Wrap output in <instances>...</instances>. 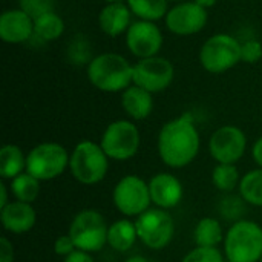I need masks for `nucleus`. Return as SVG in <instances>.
I'll return each instance as SVG.
<instances>
[{"instance_id":"f257e3e1","label":"nucleus","mask_w":262,"mask_h":262,"mask_svg":"<svg viewBox=\"0 0 262 262\" xmlns=\"http://www.w3.org/2000/svg\"><path fill=\"white\" fill-rule=\"evenodd\" d=\"M201 147V137L192 114L186 112L167 121L157 141L160 160L170 169H183L193 163Z\"/></svg>"},{"instance_id":"f03ea898","label":"nucleus","mask_w":262,"mask_h":262,"mask_svg":"<svg viewBox=\"0 0 262 262\" xmlns=\"http://www.w3.org/2000/svg\"><path fill=\"white\" fill-rule=\"evenodd\" d=\"M86 74L91 84L101 92H123L134 84V64L117 52L92 57Z\"/></svg>"},{"instance_id":"7ed1b4c3","label":"nucleus","mask_w":262,"mask_h":262,"mask_svg":"<svg viewBox=\"0 0 262 262\" xmlns=\"http://www.w3.org/2000/svg\"><path fill=\"white\" fill-rule=\"evenodd\" d=\"M223 250L227 262H259L262 256V227L252 220L233 223L226 232Z\"/></svg>"},{"instance_id":"20e7f679","label":"nucleus","mask_w":262,"mask_h":262,"mask_svg":"<svg viewBox=\"0 0 262 262\" xmlns=\"http://www.w3.org/2000/svg\"><path fill=\"white\" fill-rule=\"evenodd\" d=\"M69 172L80 184H98L109 172V157L104 154L100 143L81 140L71 152Z\"/></svg>"},{"instance_id":"39448f33","label":"nucleus","mask_w":262,"mask_h":262,"mask_svg":"<svg viewBox=\"0 0 262 262\" xmlns=\"http://www.w3.org/2000/svg\"><path fill=\"white\" fill-rule=\"evenodd\" d=\"M107 230L109 224L101 212L95 209H83L72 218L68 235L75 244V249L92 255L107 246Z\"/></svg>"},{"instance_id":"423d86ee","label":"nucleus","mask_w":262,"mask_h":262,"mask_svg":"<svg viewBox=\"0 0 262 262\" xmlns=\"http://www.w3.org/2000/svg\"><path fill=\"white\" fill-rule=\"evenodd\" d=\"M69 158L71 154L60 143H38L26 154V172L38 181H51L69 169Z\"/></svg>"},{"instance_id":"0eeeda50","label":"nucleus","mask_w":262,"mask_h":262,"mask_svg":"<svg viewBox=\"0 0 262 262\" xmlns=\"http://www.w3.org/2000/svg\"><path fill=\"white\" fill-rule=\"evenodd\" d=\"M241 61V43L230 34L210 35L200 49V63L213 75L224 74Z\"/></svg>"},{"instance_id":"6e6552de","label":"nucleus","mask_w":262,"mask_h":262,"mask_svg":"<svg viewBox=\"0 0 262 262\" xmlns=\"http://www.w3.org/2000/svg\"><path fill=\"white\" fill-rule=\"evenodd\" d=\"M141 135L138 127L130 120H115L104 129L100 146L109 160L127 161L138 154Z\"/></svg>"},{"instance_id":"1a4fd4ad","label":"nucleus","mask_w":262,"mask_h":262,"mask_svg":"<svg viewBox=\"0 0 262 262\" xmlns=\"http://www.w3.org/2000/svg\"><path fill=\"white\" fill-rule=\"evenodd\" d=\"M112 201L115 209L126 218H138L152 204L149 183L138 175H126L115 184Z\"/></svg>"},{"instance_id":"9d476101","label":"nucleus","mask_w":262,"mask_h":262,"mask_svg":"<svg viewBox=\"0 0 262 262\" xmlns=\"http://www.w3.org/2000/svg\"><path fill=\"white\" fill-rule=\"evenodd\" d=\"M138 239L150 250L166 249L175 235V223L167 210L150 207L135 218Z\"/></svg>"},{"instance_id":"9b49d317","label":"nucleus","mask_w":262,"mask_h":262,"mask_svg":"<svg viewBox=\"0 0 262 262\" xmlns=\"http://www.w3.org/2000/svg\"><path fill=\"white\" fill-rule=\"evenodd\" d=\"M247 135L233 124L218 127L209 140L210 157L218 164H236L246 154Z\"/></svg>"},{"instance_id":"f8f14e48","label":"nucleus","mask_w":262,"mask_h":262,"mask_svg":"<svg viewBox=\"0 0 262 262\" xmlns=\"http://www.w3.org/2000/svg\"><path fill=\"white\" fill-rule=\"evenodd\" d=\"M175 78V68L170 60L155 55L138 60L134 64V84L158 94L166 91Z\"/></svg>"},{"instance_id":"ddd939ff","label":"nucleus","mask_w":262,"mask_h":262,"mask_svg":"<svg viewBox=\"0 0 262 262\" xmlns=\"http://www.w3.org/2000/svg\"><path fill=\"white\" fill-rule=\"evenodd\" d=\"M163 41V32L155 21L135 20L126 32V46L129 52L140 60L158 55Z\"/></svg>"},{"instance_id":"4468645a","label":"nucleus","mask_w":262,"mask_h":262,"mask_svg":"<svg viewBox=\"0 0 262 262\" xmlns=\"http://www.w3.org/2000/svg\"><path fill=\"white\" fill-rule=\"evenodd\" d=\"M209 20V12L198 3L192 2H180L172 6L164 17L166 28L180 37L193 35L204 29Z\"/></svg>"},{"instance_id":"2eb2a0df","label":"nucleus","mask_w":262,"mask_h":262,"mask_svg":"<svg viewBox=\"0 0 262 262\" xmlns=\"http://www.w3.org/2000/svg\"><path fill=\"white\" fill-rule=\"evenodd\" d=\"M149 192L152 204L163 210L175 209L184 198L183 183L169 172L155 173L149 180Z\"/></svg>"},{"instance_id":"dca6fc26","label":"nucleus","mask_w":262,"mask_h":262,"mask_svg":"<svg viewBox=\"0 0 262 262\" xmlns=\"http://www.w3.org/2000/svg\"><path fill=\"white\" fill-rule=\"evenodd\" d=\"M34 37V18L20 8L6 9L0 15V38L9 45H20Z\"/></svg>"},{"instance_id":"f3484780","label":"nucleus","mask_w":262,"mask_h":262,"mask_svg":"<svg viewBox=\"0 0 262 262\" xmlns=\"http://www.w3.org/2000/svg\"><path fill=\"white\" fill-rule=\"evenodd\" d=\"M0 221L6 232L12 235H23L35 227L37 212L32 204L11 201L0 209Z\"/></svg>"},{"instance_id":"a211bd4d","label":"nucleus","mask_w":262,"mask_h":262,"mask_svg":"<svg viewBox=\"0 0 262 262\" xmlns=\"http://www.w3.org/2000/svg\"><path fill=\"white\" fill-rule=\"evenodd\" d=\"M132 15L134 14L129 9L127 3H106L98 14L100 29L109 37H118L123 32H127L129 26L132 25Z\"/></svg>"},{"instance_id":"6ab92c4d","label":"nucleus","mask_w":262,"mask_h":262,"mask_svg":"<svg viewBox=\"0 0 262 262\" xmlns=\"http://www.w3.org/2000/svg\"><path fill=\"white\" fill-rule=\"evenodd\" d=\"M154 94L132 84L121 92V107L126 115L134 121L146 120L154 111Z\"/></svg>"},{"instance_id":"aec40b11","label":"nucleus","mask_w":262,"mask_h":262,"mask_svg":"<svg viewBox=\"0 0 262 262\" xmlns=\"http://www.w3.org/2000/svg\"><path fill=\"white\" fill-rule=\"evenodd\" d=\"M137 239H138V233H137L135 221H132L130 218L117 220L109 226L107 246L112 250L118 253L129 252L135 246Z\"/></svg>"},{"instance_id":"412c9836","label":"nucleus","mask_w":262,"mask_h":262,"mask_svg":"<svg viewBox=\"0 0 262 262\" xmlns=\"http://www.w3.org/2000/svg\"><path fill=\"white\" fill-rule=\"evenodd\" d=\"M226 233L220 220L206 216L201 218L193 230V241L196 247H218L224 243Z\"/></svg>"},{"instance_id":"4be33fe9","label":"nucleus","mask_w":262,"mask_h":262,"mask_svg":"<svg viewBox=\"0 0 262 262\" xmlns=\"http://www.w3.org/2000/svg\"><path fill=\"white\" fill-rule=\"evenodd\" d=\"M26 172V155L17 144H5L0 149V177L3 181L12 180Z\"/></svg>"},{"instance_id":"5701e85b","label":"nucleus","mask_w":262,"mask_h":262,"mask_svg":"<svg viewBox=\"0 0 262 262\" xmlns=\"http://www.w3.org/2000/svg\"><path fill=\"white\" fill-rule=\"evenodd\" d=\"M64 32V20L55 12H46L34 20V37L40 41H54Z\"/></svg>"},{"instance_id":"b1692460","label":"nucleus","mask_w":262,"mask_h":262,"mask_svg":"<svg viewBox=\"0 0 262 262\" xmlns=\"http://www.w3.org/2000/svg\"><path fill=\"white\" fill-rule=\"evenodd\" d=\"M40 183L41 181L34 178L31 173L23 172L9 181V192L15 201L34 204L40 195Z\"/></svg>"},{"instance_id":"393cba45","label":"nucleus","mask_w":262,"mask_h":262,"mask_svg":"<svg viewBox=\"0 0 262 262\" xmlns=\"http://www.w3.org/2000/svg\"><path fill=\"white\" fill-rule=\"evenodd\" d=\"M129 9L138 20L158 21L169 12V0H126Z\"/></svg>"},{"instance_id":"a878e982","label":"nucleus","mask_w":262,"mask_h":262,"mask_svg":"<svg viewBox=\"0 0 262 262\" xmlns=\"http://www.w3.org/2000/svg\"><path fill=\"white\" fill-rule=\"evenodd\" d=\"M238 193L249 206L262 207V169L256 167L243 175Z\"/></svg>"},{"instance_id":"bb28decb","label":"nucleus","mask_w":262,"mask_h":262,"mask_svg":"<svg viewBox=\"0 0 262 262\" xmlns=\"http://www.w3.org/2000/svg\"><path fill=\"white\" fill-rule=\"evenodd\" d=\"M241 178L235 164H216L212 170V183L221 193H233L239 187Z\"/></svg>"},{"instance_id":"cd10ccee","label":"nucleus","mask_w":262,"mask_h":262,"mask_svg":"<svg viewBox=\"0 0 262 262\" xmlns=\"http://www.w3.org/2000/svg\"><path fill=\"white\" fill-rule=\"evenodd\" d=\"M247 206L249 204L244 201V198L239 193L238 195H235V193H224V196L220 200L218 210H220V215L226 221H230L233 224L236 221L244 220L243 215L246 213Z\"/></svg>"},{"instance_id":"c85d7f7f","label":"nucleus","mask_w":262,"mask_h":262,"mask_svg":"<svg viewBox=\"0 0 262 262\" xmlns=\"http://www.w3.org/2000/svg\"><path fill=\"white\" fill-rule=\"evenodd\" d=\"M226 256L218 247H195L192 249L181 262H224Z\"/></svg>"},{"instance_id":"c756f323","label":"nucleus","mask_w":262,"mask_h":262,"mask_svg":"<svg viewBox=\"0 0 262 262\" xmlns=\"http://www.w3.org/2000/svg\"><path fill=\"white\" fill-rule=\"evenodd\" d=\"M54 6H55L54 0H18V8L34 20L46 12L54 11Z\"/></svg>"},{"instance_id":"7c9ffc66","label":"nucleus","mask_w":262,"mask_h":262,"mask_svg":"<svg viewBox=\"0 0 262 262\" xmlns=\"http://www.w3.org/2000/svg\"><path fill=\"white\" fill-rule=\"evenodd\" d=\"M69 60L75 64H83L92 60L89 54V45L81 37H77L69 46Z\"/></svg>"},{"instance_id":"2f4dec72","label":"nucleus","mask_w":262,"mask_h":262,"mask_svg":"<svg viewBox=\"0 0 262 262\" xmlns=\"http://www.w3.org/2000/svg\"><path fill=\"white\" fill-rule=\"evenodd\" d=\"M262 58V43L258 40H247L241 43V61L255 64Z\"/></svg>"},{"instance_id":"473e14b6","label":"nucleus","mask_w":262,"mask_h":262,"mask_svg":"<svg viewBox=\"0 0 262 262\" xmlns=\"http://www.w3.org/2000/svg\"><path fill=\"white\" fill-rule=\"evenodd\" d=\"M74 250H77V249H75V244L72 243V239H71V236H69L68 233L58 236V238L55 239V243H54V252H55L57 256L66 258V256H69Z\"/></svg>"},{"instance_id":"72a5a7b5","label":"nucleus","mask_w":262,"mask_h":262,"mask_svg":"<svg viewBox=\"0 0 262 262\" xmlns=\"http://www.w3.org/2000/svg\"><path fill=\"white\" fill-rule=\"evenodd\" d=\"M0 262H14V244L6 238H0Z\"/></svg>"},{"instance_id":"f704fd0d","label":"nucleus","mask_w":262,"mask_h":262,"mask_svg":"<svg viewBox=\"0 0 262 262\" xmlns=\"http://www.w3.org/2000/svg\"><path fill=\"white\" fill-rule=\"evenodd\" d=\"M63 262H95L94 261V258H92V255L91 253H88V252H83V250H74L69 256H66L64 258V261Z\"/></svg>"},{"instance_id":"c9c22d12","label":"nucleus","mask_w":262,"mask_h":262,"mask_svg":"<svg viewBox=\"0 0 262 262\" xmlns=\"http://www.w3.org/2000/svg\"><path fill=\"white\" fill-rule=\"evenodd\" d=\"M252 158L258 164V167L262 169V137H259L252 146Z\"/></svg>"},{"instance_id":"e433bc0d","label":"nucleus","mask_w":262,"mask_h":262,"mask_svg":"<svg viewBox=\"0 0 262 262\" xmlns=\"http://www.w3.org/2000/svg\"><path fill=\"white\" fill-rule=\"evenodd\" d=\"M8 190H9V187H8V186L5 184V181L2 180V181H0V209L5 207L8 203H11L9 198H8Z\"/></svg>"},{"instance_id":"4c0bfd02","label":"nucleus","mask_w":262,"mask_h":262,"mask_svg":"<svg viewBox=\"0 0 262 262\" xmlns=\"http://www.w3.org/2000/svg\"><path fill=\"white\" fill-rule=\"evenodd\" d=\"M195 3H198L200 6H203L204 9H209L212 6H215L218 3V0H193Z\"/></svg>"},{"instance_id":"58836bf2","label":"nucleus","mask_w":262,"mask_h":262,"mask_svg":"<svg viewBox=\"0 0 262 262\" xmlns=\"http://www.w3.org/2000/svg\"><path fill=\"white\" fill-rule=\"evenodd\" d=\"M124 262H150L147 258L141 256V255H134V256H129Z\"/></svg>"},{"instance_id":"ea45409f","label":"nucleus","mask_w":262,"mask_h":262,"mask_svg":"<svg viewBox=\"0 0 262 262\" xmlns=\"http://www.w3.org/2000/svg\"><path fill=\"white\" fill-rule=\"evenodd\" d=\"M106 3H114V2H123V0H104Z\"/></svg>"},{"instance_id":"a19ab883","label":"nucleus","mask_w":262,"mask_h":262,"mask_svg":"<svg viewBox=\"0 0 262 262\" xmlns=\"http://www.w3.org/2000/svg\"><path fill=\"white\" fill-rule=\"evenodd\" d=\"M172 2H184V0H172Z\"/></svg>"},{"instance_id":"79ce46f5","label":"nucleus","mask_w":262,"mask_h":262,"mask_svg":"<svg viewBox=\"0 0 262 262\" xmlns=\"http://www.w3.org/2000/svg\"><path fill=\"white\" fill-rule=\"evenodd\" d=\"M259 262H262V256H261V261H259Z\"/></svg>"},{"instance_id":"37998d69","label":"nucleus","mask_w":262,"mask_h":262,"mask_svg":"<svg viewBox=\"0 0 262 262\" xmlns=\"http://www.w3.org/2000/svg\"><path fill=\"white\" fill-rule=\"evenodd\" d=\"M150 262H154V261H150Z\"/></svg>"}]
</instances>
